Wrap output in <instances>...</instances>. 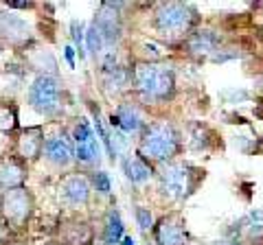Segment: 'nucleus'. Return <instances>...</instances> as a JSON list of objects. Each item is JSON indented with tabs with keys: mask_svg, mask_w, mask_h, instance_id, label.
Returning a JSON list of instances; mask_svg holds the SVG:
<instances>
[{
	"mask_svg": "<svg viewBox=\"0 0 263 245\" xmlns=\"http://www.w3.org/2000/svg\"><path fill=\"white\" fill-rule=\"evenodd\" d=\"M42 147H44V129L42 127H24L15 134L13 156L20 158L24 165H27V162H33L42 156Z\"/></svg>",
	"mask_w": 263,
	"mask_h": 245,
	"instance_id": "obj_5",
	"label": "nucleus"
},
{
	"mask_svg": "<svg viewBox=\"0 0 263 245\" xmlns=\"http://www.w3.org/2000/svg\"><path fill=\"white\" fill-rule=\"evenodd\" d=\"M0 206H3V189H0Z\"/></svg>",
	"mask_w": 263,
	"mask_h": 245,
	"instance_id": "obj_29",
	"label": "nucleus"
},
{
	"mask_svg": "<svg viewBox=\"0 0 263 245\" xmlns=\"http://www.w3.org/2000/svg\"><path fill=\"white\" fill-rule=\"evenodd\" d=\"M215 245H237V243H215Z\"/></svg>",
	"mask_w": 263,
	"mask_h": 245,
	"instance_id": "obj_30",
	"label": "nucleus"
},
{
	"mask_svg": "<svg viewBox=\"0 0 263 245\" xmlns=\"http://www.w3.org/2000/svg\"><path fill=\"white\" fill-rule=\"evenodd\" d=\"M178 149V136L174 127L167 122H158L147 129L145 138L141 140V156L149 160H167Z\"/></svg>",
	"mask_w": 263,
	"mask_h": 245,
	"instance_id": "obj_3",
	"label": "nucleus"
},
{
	"mask_svg": "<svg viewBox=\"0 0 263 245\" xmlns=\"http://www.w3.org/2000/svg\"><path fill=\"white\" fill-rule=\"evenodd\" d=\"M136 217H138V226L147 230V228H152V212L147 208H138L136 210Z\"/></svg>",
	"mask_w": 263,
	"mask_h": 245,
	"instance_id": "obj_24",
	"label": "nucleus"
},
{
	"mask_svg": "<svg viewBox=\"0 0 263 245\" xmlns=\"http://www.w3.org/2000/svg\"><path fill=\"white\" fill-rule=\"evenodd\" d=\"M110 122H112V127H119L123 134H134L143 125L141 114H138L136 108H132V105H121L117 110V114L110 116Z\"/></svg>",
	"mask_w": 263,
	"mask_h": 245,
	"instance_id": "obj_13",
	"label": "nucleus"
},
{
	"mask_svg": "<svg viewBox=\"0 0 263 245\" xmlns=\"http://www.w3.org/2000/svg\"><path fill=\"white\" fill-rule=\"evenodd\" d=\"M134 79H136L138 90H141L147 99H164L174 90V75L167 68L154 66V64H141V66H136Z\"/></svg>",
	"mask_w": 263,
	"mask_h": 245,
	"instance_id": "obj_4",
	"label": "nucleus"
},
{
	"mask_svg": "<svg viewBox=\"0 0 263 245\" xmlns=\"http://www.w3.org/2000/svg\"><path fill=\"white\" fill-rule=\"evenodd\" d=\"M184 241V232L178 223L171 221H162V226L158 228V243L160 245H182Z\"/></svg>",
	"mask_w": 263,
	"mask_h": 245,
	"instance_id": "obj_16",
	"label": "nucleus"
},
{
	"mask_svg": "<svg viewBox=\"0 0 263 245\" xmlns=\"http://www.w3.org/2000/svg\"><path fill=\"white\" fill-rule=\"evenodd\" d=\"M7 7H9V9H29L33 5L31 3H7Z\"/></svg>",
	"mask_w": 263,
	"mask_h": 245,
	"instance_id": "obj_26",
	"label": "nucleus"
},
{
	"mask_svg": "<svg viewBox=\"0 0 263 245\" xmlns=\"http://www.w3.org/2000/svg\"><path fill=\"white\" fill-rule=\"evenodd\" d=\"M75 158L86 167H92L101 158V151H99V142L95 138L92 127L88 125L86 120H81L75 127Z\"/></svg>",
	"mask_w": 263,
	"mask_h": 245,
	"instance_id": "obj_6",
	"label": "nucleus"
},
{
	"mask_svg": "<svg viewBox=\"0 0 263 245\" xmlns=\"http://www.w3.org/2000/svg\"><path fill=\"white\" fill-rule=\"evenodd\" d=\"M11 245H22V243H11Z\"/></svg>",
	"mask_w": 263,
	"mask_h": 245,
	"instance_id": "obj_32",
	"label": "nucleus"
},
{
	"mask_svg": "<svg viewBox=\"0 0 263 245\" xmlns=\"http://www.w3.org/2000/svg\"><path fill=\"white\" fill-rule=\"evenodd\" d=\"M24 179H27V165L20 158H0V189H20V186H24Z\"/></svg>",
	"mask_w": 263,
	"mask_h": 245,
	"instance_id": "obj_11",
	"label": "nucleus"
},
{
	"mask_svg": "<svg viewBox=\"0 0 263 245\" xmlns=\"http://www.w3.org/2000/svg\"><path fill=\"white\" fill-rule=\"evenodd\" d=\"M20 125V114H18V105L9 99L0 101V132L3 134H13Z\"/></svg>",
	"mask_w": 263,
	"mask_h": 245,
	"instance_id": "obj_15",
	"label": "nucleus"
},
{
	"mask_svg": "<svg viewBox=\"0 0 263 245\" xmlns=\"http://www.w3.org/2000/svg\"><path fill=\"white\" fill-rule=\"evenodd\" d=\"M119 5H112V3H103L101 5V9H99L97 13V18H95V27L97 31L101 33L103 37V42L105 44H112V42H117L119 35H121V22H119Z\"/></svg>",
	"mask_w": 263,
	"mask_h": 245,
	"instance_id": "obj_10",
	"label": "nucleus"
},
{
	"mask_svg": "<svg viewBox=\"0 0 263 245\" xmlns=\"http://www.w3.org/2000/svg\"><path fill=\"white\" fill-rule=\"evenodd\" d=\"M44 245H55V243H44Z\"/></svg>",
	"mask_w": 263,
	"mask_h": 245,
	"instance_id": "obj_31",
	"label": "nucleus"
},
{
	"mask_svg": "<svg viewBox=\"0 0 263 245\" xmlns=\"http://www.w3.org/2000/svg\"><path fill=\"white\" fill-rule=\"evenodd\" d=\"M84 27H81V22H72V39H75V44H77V48H79V55L84 53L81 51V44H84Z\"/></svg>",
	"mask_w": 263,
	"mask_h": 245,
	"instance_id": "obj_25",
	"label": "nucleus"
},
{
	"mask_svg": "<svg viewBox=\"0 0 263 245\" xmlns=\"http://www.w3.org/2000/svg\"><path fill=\"white\" fill-rule=\"evenodd\" d=\"M0 35L7 37L9 42H24L29 37V27L15 15H5L0 13Z\"/></svg>",
	"mask_w": 263,
	"mask_h": 245,
	"instance_id": "obj_14",
	"label": "nucleus"
},
{
	"mask_svg": "<svg viewBox=\"0 0 263 245\" xmlns=\"http://www.w3.org/2000/svg\"><path fill=\"white\" fill-rule=\"evenodd\" d=\"M213 44H215V37L209 35V33H197L193 39H191V51L195 53H209Z\"/></svg>",
	"mask_w": 263,
	"mask_h": 245,
	"instance_id": "obj_22",
	"label": "nucleus"
},
{
	"mask_svg": "<svg viewBox=\"0 0 263 245\" xmlns=\"http://www.w3.org/2000/svg\"><path fill=\"white\" fill-rule=\"evenodd\" d=\"M42 156L46 158V162H51L53 167H68L72 158H75V151H72V142L62 136H48L44 138V147H42Z\"/></svg>",
	"mask_w": 263,
	"mask_h": 245,
	"instance_id": "obj_9",
	"label": "nucleus"
},
{
	"mask_svg": "<svg viewBox=\"0 0 263 245\" xmlns=\"http://www.w3.org/2000/svg\"><path fill=\"white\" fill-rule=\"evenodd\" d=\"M241 230L248 239H259L263 234V212H250L241 221Z\"/></svg>",
	"mask_w": 263,
	"mask_h": 245,
	"instance_id": "obj_19",
	"label": "nucleus"
},
{
	"mask_svg": "<svg viewBox=\"0 0 263 245\" xmlns=\"http://www.w3.org/2000/svg\"><path fill=\"white\" fill-rule=\"evenodd\" d=\"M123 236V221L119 217V212H110L108 215V221H105V232H103V239L108 245H117Z\"/></svg>",
	"mask_w": 263,
	"mask_h": 245,
	"instance_id": "obj_18",
	"label": "nucleus"
},
{
	"mask_svg": "<svg viewBox=\"0 0 263 245\" xmlns=\"http://www.w3.org/2000/svg\"><path fill=\"white\" fill-rule=\"evenodd\" d=\"M29 105L42 116H53L62 108V86L53 75H37L29 86Z\"/></svg>",
	"mask_w": 263,
	"mask_h": 245,
	"instance_id": "obj_1",
	"label": "nucleus"
},
{
	"mask_svg": "<svg viewBox=\"0 0 263 245\" xmlns=\"http://www.w3.org/2000/svg\"><path fill=\"white\" fill-rule=\"evenodd\" d=\"M156 22H158V29L162 33L176 35L189 27V22H191V11H189L186 5L169 3V5L160 7L158 15H156Z\"/></svg>",
	"mask_w": 263,
	"mask_h": 245,
	"instance_id": "obj_7",
	"label": "nucleus"
},
{
	"mask_svg": "<svg viewBox=\"0 0 263 245\" xmlns=\"http://www.w3.org/2000/svg\"><path fill=\"white\" fill-rule=\"evenodd\" d=\"M103 72H105V86H108L110 90H112V88H114V90H119L121 86H125L127 77H125V72H123L119 66L108 68V70H103Z\"/></svg>",
	"mask_w": 263,
	"mask_h": 245,
	"instance_id": "obj_21",
	"label": "nucleus"
},
{
	"mask_svg": "<svg viewBox=\"0 0 263 245\" xmlns=\"http://www.w3.org/2000/svg\"><path fill=\"white\" fill-rule=\"evenodd\" d=\"M60 195L64 201L72 203V206H79V203H86L90 197V182L84 175H68L60 186Z\"/></svg>",
	"mask_w": 263,
	"mask_h": 245,
	"instance_id": "obj_12",
	"label": "nucleus"
},
{
	"mask_svg": "<svg viewBox=\"0 0 263 245\" xmlns=\"http://www.w3.org/2000/svg\"><path fill=\"white\" fill-rule=\"evenodd\" d=\"M123 169H125V175L132 182H145V179H149V175H152L149 167H147L145 160H141V158H127L123 162Z\"/></svg>",
	"mask_w": 263,
	"mask_h": 245,
	"instance_id": "obj_17",
	"label": "nucleus"
},
{
	"mask_svg": "<svg viewBox=\"0 0 263 245\" xmlns=\"http://www.w3.org/2000/svg\"><path fill=\"white\" fill-rule=\"evenodd\" d=\"M66 59H68L70 66L75 64V48H72V46H66Z\"/></svg>",
	"mask_w": 263,
	"mask_h": 245,
	"instance_id": "obj_27",
	"label": "nucleus"
},
{
	"mask_svg": "<svg viewBox=\"0 0 263 245\" xmlns=\"http://www.w3.org/2000/svg\"><path fill=\"white\" fill-rule=\"evenodd\" d=\"M33 212V195L29 189H9L3 191V206H0V219L11 228V230H20L29 223Z\"/></svg>",
	"mask_w": 263,
	"mask_h": 245,
	"instance_id": "obj_2",
	"label": "nucleus"
},
{
	"mask_svg": "<svg viewBox=\"0 0 263 245\" xmlns=\"http://www.w3.org/2000/svg\"><path fill=\"white\" fill-rule=\"evenodd\" d=\"M121 245H136V241L134 239H129V236H125V239H123V243Z\"/></svg>",
	"mask_w": 263,
	"mask_h": 245,
	"instance_id": "obj_28",
	"label": "nucleus"
},
{
	"mask_svg": "<svg viewBox=\"0 0 263 245\" xmlns=\"http://www.w3.org/2000/svg\"><path fill=\"white\" fill-rule=\"evenodd\" d=\"M92 184H95V189L101 193V195H108V193H110V177H108V173H103V171L95 173Z\"/></svg>",
	"mask_w": 263,
	"mask_h": 245,
	"instance_id": "obj_23",
	"label": "nucleus"
},
{
	"mask_svg": "<svg viewBox=\"0 0 263 245\" xmlns=\"http://www.w3.org/2000/svg\"><path fill=\"white\" fill-rule=\"evenodd\" d=\"M189 171L191 169L184 165H169L162 169V186L171 197H184L193 189V179Z\"/></svg>",
	"mask_w": 263,
	"mask_h": 245,
	"instance_id": "obj_8",
	"label": "nucleus"
},
{
	"mask_svg": "<svg viewBox=\"0 0 263 245\" xmlns=\"http://www.w3.org/2000/svg\"><path fill=\"white\" fill-rule=\"evenodd\" d=\"M103 37H101V33L97 31V27L95 24H90V29H88V33H86V46H88V51H90V55L92 57H97V55H101V48H103Z\"/></svg>",
	"mask_w": 263,
	"mask_h": 245,
	"instance_id": "obj_20",
	"label": "nucleus"
}]
</instances>
